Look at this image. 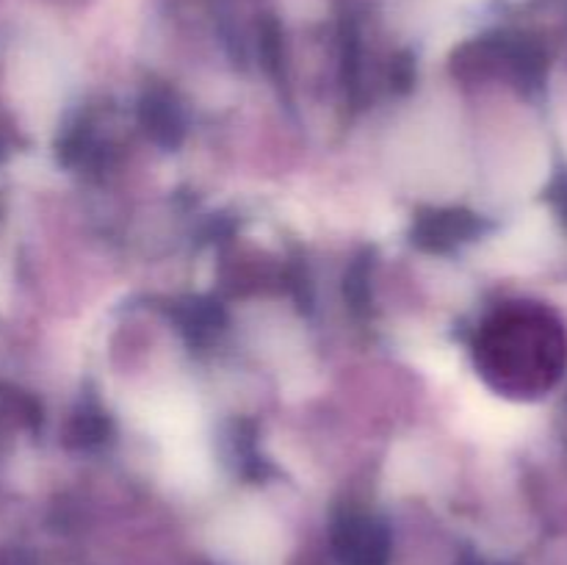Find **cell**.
Listing matches in <instances>:
<instances>
[{
    "mask_svg": "<svg viewBox=\"0 0 567 565\" xmlns=\"http://www.w3.org/2000/svg\"><path fill=\"white\" fill-rule=\"evenodd\" d=\"M221 543H225L227 554L241 565H275L277 554H280L277 532L258 515L255 518L233 521L225 530Z\"/></svg>",
    "mask_w": 567,
    "mask_h": 565,
    "instance_id": "6da1fadb",
    "label": "cell"
}]
</instances>
